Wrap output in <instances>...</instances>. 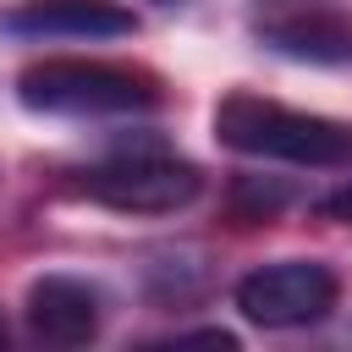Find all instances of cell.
Returning <instances> with one entry per match:
<instances>
[{
    "instance_id": "obj_1",
    "label": "cell",
    "mask_w": 352,
    "mask_h": 352,
    "mask_svg": "<svg viewBox=\"0 0 352 352\" xmlns=\"http://www.w3.org/2000/svg\"><path fill=\"white\" fill-rule=\"evenodd\" d=\"M214 138L236 154L280 160V165H302V170H346L352 165V121L292 110V104L248 94V88H236L214 104Z\"/></svg>"
},
{
    "instance_id": "obj_2",
    "label": "cell",
    "mask_w": 352,
    "mask_h": 352,
    "mask_svg": "<svg viewBox=\"0 0 352 352\" xmlns=\"http://www.w3.org/2000/svg\"><path fill=\"white\" fill-rule=\"evenodd\" d=\"M16 99L38 116H138L165 104V82L138 60L50 55L16 72Z\"/></svg>"
},
{
    "instance_id": "obj_3",
    "label": "cell",
    "mask_w": 352,
    "mask_h": 352,
    "mask_svg": "<svg viewBox=\"0 0 352 352\" xmlns=\"http://www.w3.org/2000/svg\"><path fill=\"white\" fill-rule=\"evenodd\" d=\"M72 192H82L88 204H104L116 214H176L204 192V176L192 160L160 154V148H126L116 160L77 170Z\"/></svg>"
},
{
    "instance_id": "obj_4",
    "label": "cell",
    "mask_w": 352,
    "mask_h": 352,
    "mask_svg": "<svg viewBox=\"0 0 352 352\" xmlns=\"http://www.w3.org/2000/svg\"><path fill=\"white\" fill-rule=\"evenodd\" d=\"M341 302V275L319 258H275L236 280V308L258 330H302L330 319Z\"/></svg>"
},
{
    "instance_id": "obj_5",
    "label": "cell",
    "mask_w": 352,
    "mask_h": 352,
    "mask_svg": "<svg viewBox=\"0 0 352 352\" xmlns=\"http://www.w3.org/2000/svg\"><path fill=\"white\" fill-rule=\"evenodd\" d=\"M22 314H28L33 341H44V346H88V341L99 336L104 297H99V286H88L82 275L50 270V275H38V280L28 286Z\"/></svg>"
},
{
    "instance_id": "obj_6",
    "label": "cell",
    "mask_w": 352,
    "mask_h": 352,
    "mask_svg": "<svg viewBox=\"0 0 352 352\" xmlns=\"http://www.w3.org/2000/svg\"><path fill=\"white\" fill-rule=\"evenodd\" d=\"M16 38H126L138 33V16L116 0H28L0 16Z\"/></svg>"
},
{
    "instance_id": "obj_7",
    "label": "cell",
    "mask_w": 352,
    "mask_h": 352,
    "mask_svg": "<svg viewBox=\"0 0 352 352\" xmlns=\"http://www.w3.org/2000/svg\"><path fill=\"white\" fill-rule=\"evenodd\" d=\"M253 38L286 60H308V66H352V11H280L253 22Z\"/></svg>"
},
{
    "instance_id": "obj_8",
    "label": "cell",
    "mask_w": 352,
    "mask_h": 352,
    "mask_svg": "<svg viewBox=\"0 0 352 352\" xmlns=\"http://www.w3.org/2000/svg\"><path fill=\"white\" fill-rule=\"evenodd\" d=\"M286 204H292V187H280V182L242 176V182L231 187V214H236V220H270V214L286 209Z\"/></svg>"
},
{
    "instance_id": "obj_9",
    "label": "cell",
    "mask_w": 352,
    "mask_h": 352,
    "mask_svg": "<svg viewBox=\"0 0 352 352\" xmlns=\"http://www.w3.org/2000/svg\"><path fill=\"white\" fill-rule=\"evenodd\" d=\"M314 214H319V220H341V226H352V182H341L336 192L314 198Z\"/></svg>"
},
{
    "instance_id": "obj_10",
    "label": "cell",
    "mask_w": 352,
    "mask_h": 352,
    "mask_svg": "<svg viewBox=\"0 0 352 352\" xmlns=\"http://www.w3.org/2000/svg\"><path fill=\"white\" fill-rule=\"evenodd\" d=\"M0 346H6V319H0Z\"/></svg>"
},
{
    "instance_id": "obj_11",
    "label": "cell",
    "mask_w": 352,
    "mask_h": 352,
    "mask_svg": "<svg viewBox=\"0 0 352 352\" xmlns=\"http://www.w3.org/2000/svg\"><path fill=\"white\" fill-rule=\"evenodd\" d=\"M160 6H176V0H160Z\"/></svg>"
}]
</instances>
